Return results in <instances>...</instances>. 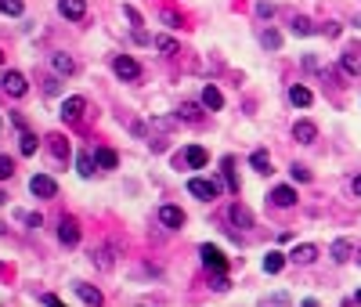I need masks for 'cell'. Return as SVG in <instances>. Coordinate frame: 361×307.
<instances>
[{"label": "cell", "mask_w": 361, "mask_h": 307, "mask_svg": "<svg viewBox=\"0 0 361 307\" xmlns=\"http://www.w3.org/2000/svg\"><path fill=\"white\" fill-rule=\"evenodd\" d=\"M0 91L11 94V98H22V94L29 91V84H26V76L18 73V69H8L4 76H0Z\"/></svg>", "instance_id": "6da1fadb"}, {"label": "cell", "mask_w": 361, "mask_h": 307, "mask_svg": "<svg viewBox=\"0 0 361 307\" xmlns=\"http://www.w3.org/2000/svg\"><path fill=\"white\" fill-rule=\"evenodd\" d=\"M112 73H116L119 80H141V66H138L131 54H116V58H112Z\"/></svg>", "instance_id": "7a4b0ae2"}, {"label": "cell", "mask_w": 361, "mask_h": 307, "mask_svg": "<svg viewBox=\"0 0 361 307\" xmlns=\"http://www.w3.org/2000/svg\"><path fill=\"white\" fill-rule=\"evenodd\" d=\"M188 192H192L196 199H202V202H209V199H217L221 184L217 181H206V177H192V181H188Z\"/></svg>", "instance_id": "3957f363"}, {"label": "cell", "mask_w": 361, "mask_h": 307, "mask_svg": "<svg viewBox=\"0 0 361 307\" xmlns=\"http://www.w3.org/2000/svg\"><path fill=\"white\" fill-rule=\"evenodd\" d=\"M199 257H202V264H206V268L209 271H228V257L217 250V246H199Z\"/></svg>", "instance_id": "277c9868"}, {"label": "cell", "mask_w": 361, "mask_h": 307, "mask_svg": "<svg viewBox=\"0 0 361 307\" xmlns=\"http://www.w3.org/2000/svg\"><path fill=\"white\" fill-rule=\"evenodd\" d=\"M83 112H87V101H83L80 94H73V98L61 101V119H66V123H80Z\"/></svg>", "instance_id": "5b68a950"}, {"label": "cell", "mask_w": 361, "mask_h": 307, "mask_svg": "<svg viewBox=\"0 0 361 307\" xmlns=\"http://www.w3.org/2000/svg\"><path fill=\"white\" fill-rule=\"evenodd\" d=\"M29 192H33L36 199H54V195H58V184H54V177H47V174H36V177L29 181Z\"/></svg>", "instance_id": "8992f818"}, {"label": "cell", "mask_w": 361, "mask_h": 307, "mask_svg": "<svg viewBox=\"0 0 361 307\" xmlns=\"http://www.w3.org/2000/svg\"><path fill=\"white\" fill-rule=\"evenodd\" d=\"M58 239H61V246H76V242H80V224H76V217H61V220H58Z\"/></svg>", "instance_id": "52a82bcc"}, {"label": "cell", "mask_w": 361, "mask_h": 307, "mask_svg": "<svg viewBox=\"0 0 361 307\" xmlns=\"http://www.w3.org/2000/svg\"><path fill=\"white\" fill-rule=\"evenodd\" d=\"M339 66H344V73H351V76H361V44H351L344 54H339Z\"/></svg>", "instance_id": "ba28073f"}, {"label": "cell", "mask_w": 361, "mask_h": 307, "mask_svg": "<svg viewBox=\"0 0 361 307\" xmlns=\"http://www.w3.org/2000/svg\"><path fill=\"white\" fill-rule=\"evenodd\" d=\"M293 137L300 141V145H314V141H318V127H314L311 119H296L293 123Z\"/></svg>", "instance_id": "9c48e42d"}, {"label": "cell", "mask_w": 361, "mask_h": 307, "mask_svg": "<svg viewBox=\"0 0 361 307\" xmlns=\"http://www.w3.org/2000/svg\"><path fill=\"white\" fill-rule=\"evenodd\" d=\"M228 220L235 224V228H253V214H249V207H242V202H231Z\"/></svg>", "instance_id": "30bf717a"}, {"label": "cell", "mask_w": 361, "mask_h": 307, "mask_svg": "<svg viewBox=\"0 0 361 307\" xmlns=\"http://www.w3.org/2000/svg\"><path fill=\"white\" fill-rule=\"evenodd\" d=\"M58 11L73 18V22H80L83 15H87V0H58Z\"/></svg>", "instance_id": "8fae6325"}, {"label": "cell", "mask_w": 361, "mask_h": 307, "mask_svg": "<svg viewBox=\"0 0 361 307\" xmlns=\"http://www.w3.org/2000/svg\"><path fill=\"white\" fill-rule=\"evenodd\" d=\"M206 159H209V156H206V149L192 145L184 156H177V167H196V170H199V167H206Z\"/></svg>", "instance_id": "7c38bea8"}, {"label": "cell", "mask_w": 361, "mask_h": 307, "mask_svg": "<svg viewBox=\"0 0 361 307\" xmlns=\"http://www.w3.org/2000/svg\"><path fill=\"white\" fill-rule=\"evenodd\" d=\"M271 202H274V207H282V210H289V207H296V192L289 188V184H279V188L271 192Z\"/></svg>", "instance_id": "4fadbf2b"}, {"label": "cell", "mask_w": 361, "mask_h": 307, "mask_svg": "<svg viewBox=\"0 0 361 307\" xmlns=\"http://www.w3.org/2000/svg\"><path fill=\"white\" fill-rule=\"evenodd\" d=\"M202 105L209 109V112H217V109H224V94L214 87V84H206L202 87Z\"/></svg>", "instance_id": "5bb4252c"}, {"label": "cell", "mask_w": 361, "mask_h": 307, "mask_svg": "<svg viewBox=\"0 0 361 307\" xmlns=\"http://www.w3.org/2000/svg\"><path fill=\"white\" fill-rule=\"evenodd\" d=\"M351 257H354V242H351V239H336V242H332V260H336V264H347Z\"/></svg>", "instance_id": "9a60e30c"}, {"label": "cell", "mask_w": 361, "mask_h": 307, "mask_svg": "<svg viewBox=\"0 0 361 307\" xmlns=\"http://www.w3.org/2000/svg\"><path fill=\"white\" fill-rule=\"evenodd\" d=\"M159 220L166 224V228H181V224H184V210H181V207H163V210H159Z\"/></svg>", "instance_id": "2e32d148"}, {"label": "cell", "mask_w": 361, "mask_h": 307, "mask_svg": "<svg viewBox=\"0 0 361 307\" xmlns=\"http://www.w3.org/2000/svg\"><path fill=\"white\" fill-rule=\"evenodd\" d=\"M289 101H293L296 109H307L311 101H314V94H311L307 87H300V84H296V87H289Z\"/></svg>", "instance_id": "e0dca14e"}, {"label": "cell", "mask_w": 361, "mask_h": 307, "mask_svg": "<svg viewBox=\"0 0 361 307\" xmlns=\"http://www.w3.org/2000/svg\"><path fill=\"white\" fill-rule=\"evenodd\" d=\"M314 257H318V246H311V242H304V246H296V250H293L296 264H314Z\"/></svg>", "instance_id": "ac0fdd59"}, {"label": "cell", "mask_w": 361, "mask_h": 307, "mask_svg": "<svg viewBox=\"0 0 361 307\" xmlns=\"http://www.w3.org/2000/svg\"><path fill=\"white\" fill-rule=\"evenodd\" d=\"M76 297H80L83 304H94V307L101 304V293L94 290V285H87V282H76Z\"/></svg>", "instance_id": "d6986e66"}, {"label": "cell", "mask_w": 361, "mask_h": 307, "mask_svg": "<svg viewBox=\"0 0 361 307\" xmlns=\"http://www.w3.org/2000/svg\"><path fill=\"white\" fill-rule=\"evenodd\" d=\"M76 167H80V177H94V170H101L98 167V156H91V152H83Z\"/></svg>", "instance_id": "ffe728a7"}, {"label": "cell", "mask_w": 361, "mask_h": 307, "mask_svg": "<svg viewBox=\"0 0 361 307\" xmlns=\"http://www.w3.org/2000/svg\"><path fill=\"white\" fill-rule=\"evenodd\" d=\"M47 141H51V156H54V159H69V141H66V137L51 134Z\"/></svg>", "instance_id": "44dd1931"}, {"label": "cell", "mask_w": 361, "mask_h": 307, "mask_svg": "<svg viewBox=\"0 0 361 307\" xmlns=\"http://www.w3.org/2000/svg\"><path fill=\"white\" fill-rule=\"evenodd\" d=\"M54 73H58V76H73V73H76V61H73L69 54H54Z\"/></svg>", "instance_id": "7402d4cb"}, {"label": "cell", "mask_w": 361, "mask_h": 307, "mask_svg": "<svg viewBox=\"0 0 361 307\" xmlns=\"http://www.w3.org/2000/svg\"><path fill=\"white\" fill-rule=\"evenodd\" d=\"M282 268H286V257H282V253H274V250H271V253L264 257V271H267V275H279Z\"/></svg>", "instance_id": "603a6c76"}, {"label": "cell", "mask_w": 361, "mask_h": 307, "mask_svg": "<svg viewBox=\"0 0 361 307\" xmlns=\"http://www.w3.org/2000/svg\"><path fill=\"white\" fill-rule=\"evenodd\" d=\"M94 156H98V167H101V170H116V163H119V156H116L112 149H98Z\"/></svg>", "instance_id": "cb8c5ba5"}, {"label": "cell", "mask_w": 361, "mask_h": 307, "mask_svg": "<svg viewBox=\"0 0 361 307\" xmlns=\"http://www.w3.org/2000/svg\"><path fill=\"white\" fill-rule=\"evenodd\" d=\"M224 181H228V192H235L239 195V177H235V159H224Z\"/></svg>", "instance_id": "d4e9b609"}, {"label": "cell", "mask_w": 361, "mask_h": 307, "mask_svg": "<svg viewBox=\"0 0 361 307\" xmlns=\"http://www.w3.org/2000/svg\"><path fill=\"white\" fill-rule=\"evenodd\" d=\"M249 163H253V170H257V174H271V159H267V152H264V149L253 152V156H249Z\"/></svg>", "instance_id": "484cf974"}, {"label": "cell", "mask_w": 361, "mask_h": 307, "mask_svg": "<svg viewBox=\"0 0 361 307\" xmlns=\"http://www.w3.org/2000/svg\"><path fill=\"white\" fill-rule=\"evenodd\" d=\"M0 11L11 15V18H18V15L26 11V0H0Z\"/></svg>", "instance_id": "4316f807"}, {"label": "cell", "mask_w": 361, "mask_h": 307, "mask_svg": "<svg viewBox=\"0 0 361 307\" xmlns=\"http://www.w3.org/2000/svg\"><path fill=\"white\" fill-rule=\"evenodd\" d=\"M293 33H296V36H311V33H314V26H311V18H304V15H296V18H293Z\"/></svg>", "instance_id": "83f0119b"}, {"label": "cell", "mask_w": 361, "mask_h": 307, "mask_svg": "<svg viewBox=\"0 0 361 307\" xmlns=\"http://www.w3.org/2000/svg\"><path fill=\"white\" fill-rule=\"evenodd\" d=\"M260 44H264L267 51H279V47H282V36L274 33V29H264V33H260Z\"/></svg>", "instance_id": "f1b7e54d"}, {"label": "cell", "mask_w": 361, "mask_h": 307, "mask_svg": "<svg viewBox=\"0 0 361 307\" xmlns=\"http://www.w3.org/2000/svg\"><path fill=\"white\" fill-rule=\"evenodd\" d=\"M177 119H184V123H199L202 112H199V105H181V109H177Z\"/></svg>", "instance_id": "f546056e"}, {"label": "cell", "mask_w": 361, "mask_h": 307, "mask_svg": "<svg viewBox=\"0 0 361 307\" xmlns=\"http://www.w3.org/2000/svg\"><path fill=\"white\" fill-rule=\"evenodd\" d=\"M209 285H214L217 293H228V290H231V282H228V275H224V271H214V278H209Z\"/></svg>", "instance_id": "4dcf8cb0"}, {"label": "cell", "mask_w": 361, "mask_h": 307, "mask_svg": "<svg viewBox=\"0 0 361 307\" xmlns=\"http://www.w3.org/2000/svg\"><path fill=\"white\" fill-rule=\"evenodd\" d=\"M94 260H98L101 271H112V253L109 250H94Z\"/></svg>", "instance_id": "1f68e13d"}, {"label": "cell", "mask_w": 361, "mask_h": 307, "mask_svg": "<svg viewBox=\"0 0 361 307\" xmlns=\"http://www.w3.org/2000/svg\"><path fill=\"white\" fill-rule=\"evenodd\" d=\"M18 149H22V156H33L36 152V134L22 130V145H18Z\"/></svg>", "instance_id": "d6a6232c"}, {"label": "cell", "mask_w": 361, "mask_h": 307, "mask_svg": "<svg viewBox=\"0 0 361 307\" xmlns=\"http://www.w3.org/2000/svg\"><path fill=\"white\" fill-rule=\"evenodd\" d=\"M15 174V159L11 156H0V181H8Z\"/></svg>", "instance_id": "836d02e7"}, {"label": "cell", "mask_w": 361, "mask_h": 307, "mask_svg": "<svg viewBox=\"0 0 361 307\" xmlns=\"http://www.w3.org/2000/svg\"><path fill=\"white\" fill-rule=\"evenodd\" d=\"M289 174H293V181H304V184L311 181V170H307V167H300V163H293Z\"/></svg>", "instance_id": "e575fe53"}, {"label": "cell", "mask_w": 361, "mask_h": 307, "mask_svg": "<svg viewBox=\"0 0 361 307\" xmlns=\"http://www.w3.org/2000/svg\"><path fill=\"white\" fill-rule=\"evenodd\" d=\"M156 47H159V51H166V54H174V51H177V44H174L170 36H156Z\"/></svg>", "instance_id": "d590c367"}, {"label": "cell", "mask_w": 361, "mask_h": 307, "mask_svg": "<svg viewBox=\"0 0 361 307\" xmlns=\"http://www.w3.org/2000/svg\"><path fill=\"white\" fill-rule=\"evenodd\" d=\"M264 304H289V293H271V297H264Z\"/></svg>", "instance_id": "8d00e7d4"}, {"label": "cell", "mask_w": 361, "mask_h": 307, "mask_svg": "<svg viewBox=\"0 0 361 307\" xmlns=\"http://www.w3.org/2000/svg\"><path fill=\"white\" fill-rule=\"evenodd\" d=\"M257 15H260V18H271V15H274V4H267V0H260V4H257Z\"/></svg>", "instance_id": "74e56055"}, {"label": "cell", "mask_w": 361, "mask_h": 307, "mask_svg": "<svg viewBox=\"0 0 361 307\" xmlns=\"http://www.w3.org/2000/svg\"><path fill=\"white\" fill-rule=\"evenodd\" d=\"M322 33H325V36H339V22H325Z\"/></svg>", "instance_id": "f35d334b"}, {"label": "cell", "mask_w": 361, "mask_h": 307, "mask_svg": "<svg viewBox=\"0 0 361 307\" xmlns=\"http://www.w3.org/2000/svg\"><path fill=\"white\" fill-rule=\"evenodd\" d=\"M40 304H47V307H58V304H61V300H58V297H54V293H44V297H40Z\"/></svg>", "instance_id": "ab89813d"}, {"label": "cell", "mask_w": 361, "mask_h": 307, "mask_svg": "<svg viewBox=\"0 0 361 307\" xmlns=\"http://www.w3.org/2000/svg\"><path fill=\"white\" fill-rule=\"evenodd\" d=\"M163 18H166L170 26H181V18H177V11H163Z\"/></svg>", "instance_id": "60d3db41"}, {"label": "cell", "mask_w": 361, "mask_h": 307, "mask_svg": "<svg viewBox=\"0 0 361 307\" xmlns=\"http://www.w3.org/2000/svg\"><path fill=\"white\" fill-rule=\"evenodd\" d=\"M22 220H26V224H29V228H40V214H26V217H22Z\"/></svg>", "instance_id": "b9f144b4"}, {"label": "cell", "mask_w": 361, "mask_h": 307, "mask_svg": "<svg viewBox=\"0 0 361 307\" xmlns=\"http://www.w3.org/2000/svg\"><path fill=\"white\" fill-rule=\"evenodd\" d=\"M123 11H126V18H131V22H134V26H141V15H138L134 8H123Z\"/></svg>", "instance_id": "7bdbcfd3"}, {"label": "cell", "mask_w": 361, "mask_h": 307, "mask_svg": "<svg viewBox=\"0 0 361 307\" xmlns=\"http://www.w3.org/2000/svg\"><path fill=\"white\" fill-rule=\"evenodd\" d=\"M44 91H47V94H58V80H54V76H51L47 84H44Z\"/></svg>", "instance_id": "ee69618b"}, {"label": "cell", "mask_w": 361, "mask_h": 307, "mask_svg": "<svg viewBox=\"0 0 361 307\" xmlns=\"http://www.w3.org/2000/svg\"><path fill=\"white\" fill-rule=\"evenodd\" d=\"M351 188H354V195H361V174H358V177L351 181Z\"/></svg>", "instance_id": "f6af8a7d"}, {"label": "cell", "mask_w": 361, "mask_h": 307, "mask_svg": "<svg viewBox=\"0 0 361 307\" xmlns=\"http://www.w3.org/2000/svg\"><path fill=\"white\" fill-rule=\"evenodd\" d=\"M354 304H361V290H358V293H354Z\"/></svg>", "instance_id": "bcb514c9"}, {"label": "cell", "mask_w": 361, "mask_h": 307, "mask_svg": "<svg viewBox=\"0 0 361 307\" xmlns=\"http://www.w3.org/2000/svg\"><path fill=\"white\" fill-rule=\"evenodd\" d=\"M354 26H358V29H361V15H358V18H354Z\"/></svg>", "instance_id": "7dc6e473"}, {"label": "cell", "mask_w": 361, "mask_h": 307, "mask_svg": "<svg viewBox=\"0 0 361 307\" xmlns=\"http://www.w3.org/2000/svg\"><path fill=\"white\" fill-rule=\"evenodd\" d=\"M4 199H8V195H4V192H0V207H4Z\"/></svg>", "instance_id": "c3c4849f"}, {"label": "cell", "mask_w": 361, "mask_h": 307, "mask_svg": "<svg viewBox=\"0 0 361 307\" xmlns=\"http://www.w3.org/2000/svg\"><path fill=\"white\" fill-rule=\"evenodd\" d=\"M358 264H361V250H358Z\"/></svg>", "instance_id": "681fc988"}, {"label": "cell", "mask_w": 361, "mask_h": 307, "mask_svg": "<svg viewBox=\"0 0 361 307\" xmlns=\"http://www.w3.org/2000/svg\"><path fill=\"white\" fill-rule=\"evenodd\" d=\"M0 61H4V51H0Z\"/></svg>", "instance_id": "f907efd6"}, {"label": "cell", "mask_w": 361, "mask_h": 307, "mask_svg": "<svg viewBox=\"0 0 361 307\" xmlns=\"http://www.w3.org/2000/svg\"><path fill=\"white\" fill-rule=\"evenodd\" d=\"M0 232H4V224H0Z\"/></svg>", "instance_id": "816d5d0a"}]
</instances>
